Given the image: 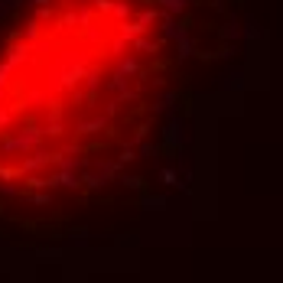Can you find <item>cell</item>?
<instances>
[{"label": "cell", "mask_w": 283, "mask_h": 283, "mask_svg": "<svg viewBox=\"0 0 283 283\" xmlns=\"http://www.w3.org/2000/svg\"><path fill=\"white\" fill-rule=\"evenodd\" d=\"M82 75H85V55H62L59 62H55V69H52V85L59 91L62 88H72V85H78L82 82Z\"/></svg>", "instance_id": "obj_1"}, {"label": "cell", "mask_w": 283, "mask_h": 283, "mask_svg": "<svg viewBox=\"0 0 283 283\" xmlns=\"http://www.w3.org/2000/svg\"><path fill=\"white\" fill-rule=\"evenodd\" d=\"M131 10H134V3H131V0H114V10H111V13H114V20H121V23H124L127 16H131Z\"/></svg>", "instance_id": "obj_2"}, {"label": "cell", "mask_w": 283, "mask_h": 283, "mask_svg": "<svg viewBox=\"0 0 283 283\" xmlns=\"http://www.w3.org/2000/svg\"><path fill=\"white\" fill-rule=\"evenodd\" d=\"M26 52H29V46H10L7 49V62L10 65H20L23 59H26Z\"/></svg>", "instance_id": "obj_3"}, {"label": "cell", "mask_w": 283, "mask_h": 283, "mask_svg": "<svg viewBox=\"0 0 283 283\" xmlns=\"http://www.w3.org/2000/svg\"><path fill=\"white\" fill-rule=\"evenodd\" d=\"M159 7H163V13H182L186 10V0H159Z\"/></svg>", "instance_id": "obj_4"}, {"label": "cell", "mask_w": 283, "mask_h": 283, "mask_svg": "<svg viewBox=\"0 0 283 283\" xmlns=\"http://www.w3.org/2000/svg\"><path fill=\"white\" fill-rule=\"evenodd\" d=\"M176 46H179V59H186V55H192L195 52V46H192V39H189L186 33L179 36V39H176Z\"/></svg>", "instance_id": "obj_5"}, {"label": "cell", "mask_w": 283, "mask_h": 283, "mask_svg": "<svg viewBox=\"0 0 283 283\" xmlns=\"http://www.w3.org/2000/svg\"><path fill=\"white\" fill-rule=\"evenodd\" d=\"M221 36H225V39H238V36H241V29H238V23L231 20V23H225V29H221Z\"/></svg>", "instance_id": "obj_6"}]
</instances>
